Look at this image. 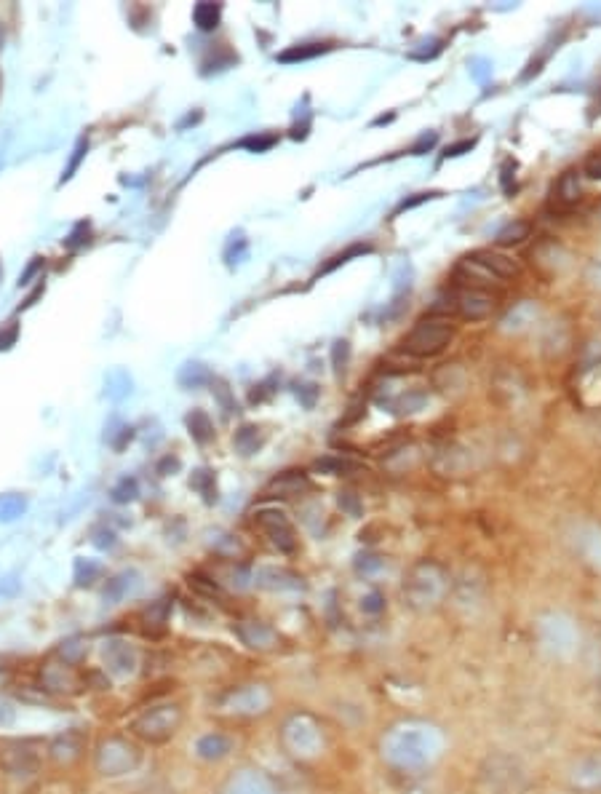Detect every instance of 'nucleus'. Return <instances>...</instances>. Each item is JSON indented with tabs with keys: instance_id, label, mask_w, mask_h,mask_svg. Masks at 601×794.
<instances>
[{
	"instance_id": "7c9ffc66",
	"label": "nucleus",
	"mask_w": 601,
	"mask_h": 794,
	"mask_svg": "<svg viewBox=\"0 0 601 794\" xmlns=\"http://www.w3.org/2000/svg\"><path fill=\"white\" fill-rule=\"evenodd\" d=\"M190 484H193L195 490L204 495L206 503H214V500H217V484H214L212 471H204V468H201V471H195L193 479H190Z\"/></svg>"
},
{
	"instance_id": "79ce46f5",
	"label": "nucleus",
	"mask_w": 601,
	"mask_h": 794,
	"mask_svg": "<svg viewBox=\"0 0 601 794\" xmlns=\"http://www.w3.org/2000/svg\"><path fill=\"white\" fill-rule=\"evenodd\" d=\"M115 500H118V503H126V500H131L134 498V495H137V482H134V479H123V484L121 487H115Z\"/></svg>"
},
{
	"instance_id": "4be33fe9",
	"label": "nucleus",
	"mask_w": 601,
	"mask_h": 794,
	"mask_svg": "<svg viewBox=\"0 0 601 794\" xmlns=\"http://www.w3.org/2000/svg\"><path fill=\"white\" fill-rule=\"evenodd\" d=\"M310 490V479L302 471H286L278 474L273 482L265 487V498H294Z\"/></svg>"
},
{
	"instance_id": "a878e982",
	"label": "nucleus",
	"mask_w": 601,
	"mask_h": 794,
	"mask_svg": "<svg viewBox=\"0 0 601 794\" xmlns=\"http://www.w3.org/2000/svg\"><path fill=\"white\" fill-rule=\"evenodd\" d=\"M326 51H329V43H300V46H292L284 54H278V59L281 62H305V59H316L318 54H326Z\"/></svg>"
},
{
	"instance_id": "37998d69",
	"label": "nucleus",
	"mask_w": 601,
	"mask_h": 794,
	"mask_svg": "<svg viewBox=\"0 0 601 794\" xmlns=\"http://www.w3.org/2000/svg\"><path fill=\"white\" fill-rule=\"evenodd\" d=\"M473 148H476V140H460V142H455V145H449V148L444 150V156L447 158L465 156V153H471Z\"/></svg>"
},
{
	"instance_id": "f03ea898",
	"label": "nucleus",
	"mask_w": 601,
	"mask_h": 794,
	"mask_svg": "<svg viewBox=\"0 0 601 794\" xmlns=\"http://www.w3.org/2000/svg\"><path fill=\"white\" fill-rule=\"evenodd\" d=\"M452 589V575L436 559H420L409 567L404 575V599L415 613H431L436 607L444 605Z\"/></svg>"
},
{
	"instance_id": "6e6552de",
	"label": "nucleus",
	"mask_w": 601,
	"mask_h": 794,
	"mask_svg": "<svg viewBox=\"0 0 601 794\" xmlns=\"http://www.w3.org/2000/svg\"><path fill=\"white\" fill-rule=\"evenodd\" d=\"M452 340H455V327L449 324V319L425 316L401 340V351L415 356V359H431V356H439Z\"/></svg>"
},
{
	"instance_id": "de8ad7c7",
	"label": "nucleus",
	"mask_w": 601,
	"mask_h": 794,
	"mask_svg": "<svg viewBox=\"0 0 601 794\" xmlns=\"http://www.w3.org/2000/svg\"><path fill=\"white\" fill-rule=\"evenodd\" d=\"M340 506H345L350 514H358V500L353 492H340Z\"/></svg>"
},
{
	"instance_id": "c9c22d12",
	"label": "nucleus",
	"mask_w": 601,
	"mask_h": 794,
	"mask_svg": "<svg viewBox=\"0 0 601 794\" xmlns=\"http://www.w3.org/2000/svg\"><path fill=\"white\" fill-rule=\"evenodd\" d=\"M236 444H238V450L244 452V455H252V452L257 450V447H260V439H257V428H254V426L241 428V431H238V436H236Z\"/></svg>"
},
{
	"instance_id": "aec40b11",
	"label": "nucleus",
	"mask_w": 601,
	"mask_h": 794,
	"mask_svg": "<svg viewBox=\"0 0 601 794\" xmlns=\"http://www.w3.org/2000/svg\"><path fill=\"white\" fill-rule=\"evenodd\" d=\"M254 583H257L260 589L278 591V594L305 589L302 575L292 573V570H286V567H262L260 573L254 575Z\"/></svg>"
},
{
	"instance_id": "bb28decb",
	"label": "nucleus",
	"mask_w": 601,
	"mask_h": 794,
	"mask_svg": "<svg viewBox=\"0 0 601 794\" xmlns=\"http://www.w3.org/2000/svg\"><path fill=\"white\" fill-rule=\"evenodd\" d=\"M220 17H222V9L217 3H198L193 9L195 27L204 30V33H209V30H214V27L220 25Z\"/></svg>"
},
{
	"instance_id": "a18cd8bd",
	"label": "nucleus",
	"mask_w": 601,
	"mask_h": 794,
	"mask_svg": "<svg viewBox=\"0 0 601 794\" xmlns=\"http://www.w3.org/2000/svg\"><path fill=\"white\" fill-rule=\"evenodd\" d=\"M382 562L377 557H372V554H366V557H358L356 562V570L358 573H372V570H380Z\"/></svg>"
},
{
	"instance_id": "e433bc0d",
	"label": "nucleus",
	"mask_w": 601,
	"mask_h": 794,
	"mask_svg": "<svg viewBox=\"0 0 601 794\" xmlns=\"http://www.w3.org/2000/svg\"><path fill=\"white\" fill-rule=\"evenodd\" d=\"M179 380H182V385H198V383H206L209 380V372H206L201 364H187L185 372L179 375Z\"/></svg>"
},
{
	"instance_id": "ea45409f",
	"label": "nucleus",
	"mask_w": 601,
	"mask_h": 794,
	"mask_svg": "<svg viewBox=\"0 0 601 794\" xmlns=\"http://www.w3.org/2000/svg\"><path fill=\"white\" fill-rule=\"evenodd\" d=\"M276 145V137H246L244 142H241V148H249L254 150V153H262V150H268Z\"/></svg>"
},
{
	"instance_id": "c03bdc74",
	"label": "nucleus",
	"mask_w": 601,
	"mask_h": 794,
	"mask_svg": "<svg viewBox=\"0 0 601 794\" xmlns=\"http://www.w3.org/2000/svg\"><path fill=\"white\" fill-rule=\"evenodd\" d=\"M583 172L591 177V180H601V153H593V156H588V161H585Z\"/></svg>"
},
{
	"instance_id": "4468645a",
	"label": "nucleus",
	"mask_w": 601,
	"mask_h": 794,
	"mask_svg": "<svg viewBox=\"0 0 601 794\" xmlns=\"http://www.w3.org/2000/svg\"><path fill=\"white\" fill-rule=\"evenodd\" d=\"M567 789L575 794H601V749L580 754L569 762Z\"/></svg>"
},
{
	"instance_id": "f8f14e48",
	"label": "nucleus",
	"mask_w": 601,
	"mask_h": 794,
	"mask_svg": "<svg viewBox=\"0 0 601 794\" xmlns=\"http://www.w3.org/2000/svg\"><path fill=\"white\" fill-rule=\"evenodd\" d=\"M537 642H540V650H545L553 658H564V655H572L577 647V629L575 623L564 618V615H543L535 626Z\"/></svg>"
},
{
	"instance_id": "ddd939ff",
	"label": "nucleus",
	"mask_w": 601,
	"mask_h": 794,
	"mask_svg": "<svg viewBox=\"0 0 601 794\" xmlns=\"http://www.w3.org/2000/svg\"><path fill=\"white\" fill-rule=\"evenodd\" d=\"M233 634L246 650L257 655H273L284 650L286 639L284 634L273 626V623L262 621V618H241L233 623Z\"/></svg>"
},
{
	"instance_id": "0eeeda50",
	"label": "nucleus",
	"mask_w": 601,
	"mask_h": 794,
	"mask_svg": "<svg viewBox=\"0 0 601 794\" xmlns=\"http://www.w3.org/2000/svg\"><path fill=\"white\" fill-rule=\"evenodd\" d=\"M38 690L51 698H78L89 690V672L83 666L49 655L38 666Z\"/></svg>"
},
{
	"instance_id": "20e7f679",
	"label": "nucleus",
	"mask_w": 601,
	"mask_h": 794,
	"mask_svg": "<svg viewBox=\"0 0 601 794\" xmlns=\"http://www.w3.org/2000/svg\"><path fill=\"white\" fill-rule=\"evenodd\" d=\"M185 725V709L177 701H158L145 706L142 712L129 722V736L142 746H163L177 738Z\"/></svg>"
},
{
	"instance_id": "b1692460",
	"label": "nucleus",
	"mask_w": 601,
	"mask_h": 794,
	"mask_svg": "<svg viewBox=\"0 0 601 794\" xmlns=\"http://www.w3.org/2000/svg\"><path fill=\"white\" fill-rule=\"evenodd\" d=\"M51 655H54V658H62L67 664L83 666L86 655H89V645H86V639L83 637H67L51 650Z\"/></svg>"
},
{
	"instance_id": "473e14b6",
	"label": "nucleus",
	"mask_w": 601,
	"mask_h": 794,
	"mask_svg": "<svg viewBox=\"0 0 601 794\" xmlns=\"http://www.w3.org/2000/svg\"><path fill=\"white\" fill-rule=\"evenodd\" d=\"M348 361H350V343H348V340H337V343L332 345L334 375H337V377L345 375V369H348Z\"/></svg>"
},
{
	"instance_id": "c756f323",
	"label": "nucleus",
	"mask_w": 601,
	"mask_h": 794,
	"mask_svg": "<svg viewBox=\"0 0 601 794\" xmlns=\"http://www.w3.org/2000/svg\"><path fill=\"white\" fill-rule=\"evenodd\" d=\"M25 498L22 495H0V522H11L25 514Z\"/></svg>"
},
{
	"instance_id": "412c9836",
	"label": "nucleus",
	"mask_w": 601,
	"mask_h": 794,
	"mask_svg": "<svg viewBox=\"0 0 601 794\" xmlns=\"http://www.w3.org/2000/svg\"><path fill=\"white\" fill-rule=\"evenodd\" d=\"M171 621V602L169 599H155L139 613V631L145 637H163Z\"/></svg>"
},
{
	"instance_id": "9b49d317",
	"label": "nucleus",
	"mask_w": 601,
	"mask_h": 794,
	"mask_svg": "<svg viewBox=\"0 0 601 794\" xmlns=\"http://www.w3.org/2000/svg\"><path fill=\"white\" fill-rule=\"evenodd\" d=\"M99 661H102V674L113 680H131L142 666V653L129 639L110 637L99 645Z\"/></svg>"
},
{
	"instance_id": "72a5a7b5",
	"label": "nucleus",
	"mask_w": 601,
	"mask_h": 794,
	"mask_svg": "<svg viewBox=\"0 0 601 794\" xmlns=\"http://www.w3.org/2000/svg\"><path fill=\"white\" fill-rule=\"evenodd\" d=\"M316 468L329 476H337V474H348V471H356L358 466L345 458H324V460H318Z\"/></svg>"
},
{
	"instance_id": "393cba45",
	"label": "nucleus",
	"mask_w": 601,
	"mask_h": 794,
	"mask_svg": "<svg viewBox=\"0 0 601 794\" xmlns=\"http://www.w3.org/2000/svg\"><path fill=\"white\" fill-rule=\"evenodd\" d=\"M532 236V222L527 220H513L508 222L500 233L495 236V244L497 246H516L521 244V241H527V238Z\"/></svg>"
},
{
	"instance_id": "1a4fd4ad",
	"label": "nucleus",
	"mask_w": 601,
	"mask_h": 794,
	"mask_svg": "<svg viewBox=\"0 0 601 794\" xmlns=\"http://www.w3.org/2000/svg\"><path fill=\"white\" fill-rule=\"evenodd\" d=\"M43 765V752L35 749L27 738H3L0 741V770L9 778L27 781L33 778Z\"/></svg>"
},
{
	"instance_id": "f704fd0d",
	"label": "nucleus",
	"mask_w": 601,
	"mask_h": 794,
	"mask_svg": "<svg viewBox=\"0 0 601 794\" xmlns=\"http://www.w3.org/2000/svg\"><path fill=\"white\" fill-rule=\"evenodd\" d=\"M516 161L513 158H505L503 166H500V185H503L505 196H513L516 193Z\"/></svg>"
},
{
	"instance_id": "dca6fc26",
	"label": "nucleus",
	"mask_w": 601,
	"mask_h": 794,
	"mask_svg": "<svg viewBox=\"0 0 601 794\" xmlns=\"http://www.w3.org/2000/svg\"><path fill=\"white\" fill-rule=\"evenodd\" d=\"M484 781L489 792L521 794L527 789V770L511 757H495L489 760V768H484Z\"/></svg>"
},
{
	"instance_id": "a211bd4d",
	"label": "nucleus",
	"mask_w": 601,
	"mask_h": 794,
	"mask_svg": "<svg viewBox=\"0 0 601 794\" xmlns=\"http://www.w3.org/2000/svg\"><path fill=\"white\" fill-rule=\"evenodd\" d=\"M236 752V738L225 733V730H206L195 738L193 754L201 762L217 765V762L228 760L230 754Z\"/></svg>"
},
{
	"instance_id": "4c0bfd02",
	"label": "nucleus",
	"mask_w": 601,
	"mask_h": 794,
	"mask_svg": "<svg viewBox=\"0 0 601 794\" xmlns=\"http://www.w3.org/2000/svg\"><path fill=\"white\" fill-rule=\"evenodd\" d=\"M17 720V706L6 693H0V728H9Z\"/></svg>"
},
{
	"instance_id": "c85d7f7f",
	"label": "nucleus",
	"mask_w": 601,
	"mask_h": 794,
	"mask_svg": "<svg viewBox=\"0 0 601 794\" xmlns=\"http://www.w3.org/2000/svg\"><path fill=\"white\" fill-rule=\"evenodd\" d=\"M187 428H190V434H193L195 442H209L214 436V428H212V420H209V415L201 410H195L190 418H187Z\"/></svg>"
},
{
	"instance_id": "5701e85b",
	"label": "nucleus",
	"mask_w": 601,
	"mask_h": 794,
	"mask_svg": "<svg viewBox=\"0 0 601 794\" xmlns=\"http://www.w3.org/2000/svg\"><path fill=\"white\" fill-rule=\"evenodd\" d=\"M580 193H583V188H580V174L575 169H569V172L561 174L556 188H553V204H559V209H572L580 201Z\"/></svg>"
},
{
	"instance_id": "cd10ccee",
	"label": "nucleus",
	"mask_w": 601,
	"mask_h": 794,
	"mask_svg": "<svg viewBox=\"0 0 601 794\" xmlns=\"http://www.w3.org/2000/svg\"><path fill=\"white\" fill-rule=\"evenodd\" d=\"M372 252H374L372 244H350L348 249H345V252L334 254L332 260L326 262L324 268L318 271V276H321V273H332L334 268H340V265H345V262L356 260V257H364V254H372Z\"/></svg>"
},
{
	"instance_id": "7ed1b4c3",
	"label": "nucleus",
	"mask_w": 601,
	"mask_h": 794,
	"mask_svg": "<svg viewBox=\"0 0 601 794\" xmlns=\"http://www.w3.org/2000/svg\"><path fill=\"white\" fill-rule=\"evenodd\" d=\"M278 744L294 762H316L326 752V728L308 709L289 712L278 728Z\"/></svg>"
},
{
	"instance_id": "2eb2a0df",
	"label": "nucleus",
	"mask_w": 601,
	"mask_h": 794,
	"mask_svg": "<svg viewBox=\"0 0 601 794\" xmlns=\"http://www.w3.org/2000/svg\"><path fill=\"white\" fill-rule=\"evenodd\" d=\"M254 524L260 527L262 535L268 538L278 551L284 554H294L297 551V530L294 524L289 522V516L278 508H262L254 514Z\"/></svg>"
},
{
	"instance_id": "f3484780",
	"label": "nucleus",
	"mask_w": 601,
	"mask_h": 794,
	"mask_svg": "<svg viewBox=\"0 0 601 794\" xmlns=\"http://www.w3.org/2000/svg\"><path fill=\"white\" fill-rule=\"evenodd\" d=\"M222 794H281V784L262 768H241L222 784Z\"/></svg>"
},
{
	"instance_id": "6ab92c4d",
	"label": "nucleus",
	"mask_w": 601,
	"mask_h": 794,
	"mask_svg": "<svg viewBox=\"0 0 601 794\" xmlns=\"http://www.w3.org/2000/svg\"><path fill=\"white\" fill-rule=\"evenodd\" d=\"M465 262L473 265V268H479L481 273L492 276V279H516L521 273L519 262L511 260L508 254L495 252V249H479V252L468 254Z\"/></svg>"
},
{
	"instance_id": "2f4dec72",
	"label": "nucleus",
	"mask_w": 601,
	"mask_h": 794,
	"mask_svg": "<svg viewBox=\"0 0 601 794\" xmlns=\"http://www.w3.org/2000/svg\"><path fill=\"white\" fill-rule=\"evenodd\" d=\"M385 594H382V591H377V589H369L364 594V597H361V613L364 615H369V618H380L382 613H385Z\"/></svg>"
},
{
	"instance_id": "f257e3e1",
	"label": "nucleus",
	"mask_w": 601,
	"mask_h": 794,
	"mask_svg": "<svg viewBox=\"0 0 601 794\" xmlns=\"http://www.w3.org/2000/svg\"><path fill=\"white\" fill-rule=\"evenodd\" d=\"M377 752L382 765L398 776H423L436 768L447 752V733L436 722L407 717L385 728Z\"/></svg>"
},
{
	"instance_id": "58836bf2",
	"label": "nucleus",
	"mask_w": 601,
	"mask_h": 794,
	"mask_svg": "<svg viewBox=\"0 0 601 794\" xmlns=\"http://www.w3.org/2000/svg\"><path fill=\"white\" fill-rule=\"evenodd\" d=\"M436 142H439V137H436V131H425L423 137L412 145V156H423V153H428V150L436 148Z\"/></svg>"
},
{
	"instance_id": "a19ab883",
	"label": "nucleus",
	"mask_w": 601,
	"mask_h": 794,
	"mask_svg": "<svg viewBox=\"0 0 601 794\" xmlns=\"http://www.w3.org/2000/svg\"><path fill=\"white\" fill-rule=\"evenodd\" d=\"M436 196H441V193H415V196L407 198V201H401V206L396 209V214L407 212V209H415V206L425 204V201H431V198H436Z\"/></svg>"
},
{
	"instance_id": "9d476101",
	"label": "nucleus",
	"mask_w": 601,
	"mask_h": 794,
	"mask_svg": "<svg viewBox=\"0 0 601 794\" xmlns=\"http://www.w3.org/2000/svg\"><path fill=\"white\" fill-rule=\"evenodd\" d=\"M89 754V733L81 728H67L57 736H51L43 746V757L49 760V765L59 770H70L75 765H81Z\"/></svg>"
},
{
	"instance_id": "39448f33",
	"label": "nucleus",
	"mask_w": 601,
	"mask_h": 794,
	"mask_svg": "<svg viewBox=\"0 0 601 794\" xmlns=\"http://www.w3.org/2000/svg\"><path fill=\"white\" fill-rule=\"evenodd\" d=\"M145 760L142 744L134 741L129 733H110L102 736L91 749V765L102 778H123L137 773L139 765Z\"/></svg>"
},
{
	"instance_id": "423d86ee",
	"label": "nucleus",
	"mask_w": 601,
	"mask_h": 794,
	"mask_svg": "<svg viewBox=\"0 0 601 794\" xmlns=\"http://www.w3.org/2000/svg\"><path fill=\"white\" fill-rule=\"evenodd\" d=\"M276 693L265 682H241L233 685L217 698V712L230 717V720H260L265 714L273 712Z\"/></svg>"
},
{
	"instance_id": "49530a36",
	"label": "nucleus",
	"mask_w": 601,
	"mask_h": 794,
	"mask_svg": "<svg viewBox=\"0 0 601 794\" xmlns=\"http://www.w3.org/2000/svg\"><path fill=\"white\" fill-rule=\"evenodd\" d=\"M212 391H214V393H217V396H220V402H222V404H225V410H228V412H233V410H236V404H233V399H230V391H228V385H222V383H217V385H214V388H212Z\"/></svg>"
}]
</instances>
